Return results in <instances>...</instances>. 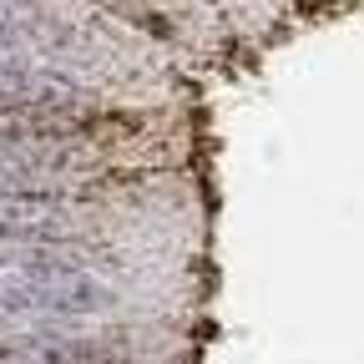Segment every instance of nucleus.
<instances>
[{"label":"nucleus","mask_w":364,"mask_h":364,"mask_svg":"<svg viewBox=\"0 0 364 364\" xmlns=\"http://www.w3.org/2000/svg\"><path fill=\"white\" fill-rule=\"evenodd\" d=\"M112 304L117 294L76 263H26L0 289V309L16 318H91Z\"/></svg>","instance_id":"nucleus-1"}]
</instances>
